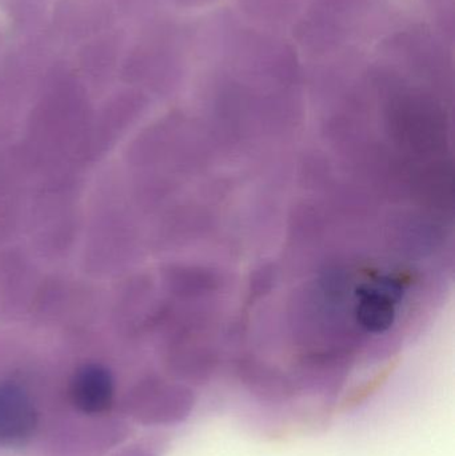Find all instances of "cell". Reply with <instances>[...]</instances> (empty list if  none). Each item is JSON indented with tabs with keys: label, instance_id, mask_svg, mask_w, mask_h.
Segmentation results:
<instances>
[{
	"label": "cell",
	"instance_id": "2",
	"mask_svg": "<svg viewBox=\"0 0 455 456\" xmlns=\"http://www.w3.org/2000/svg\"><path fill=\"white\" fill-rule=\"evenodd\" d=\"M122 77L128 83H144L158 94H170L183 77V66L167 48L138 47L128 53L122 66Z\"/></svg>",
	"mask_w": 455,
	"mask_h": 456
},
{
	"label": "cell",
	"instance_id": "5",
	"mask_svg": "<svg viewBox=\"0 0 455 456\" xmlns=\"http://www.w3.org/2000/svg\"><path fill=\"white\" fill-rule=\"evenodd\" d=\"M111 18L112 10L106 0H61L53 12L56 27L77 39L107 28Z\"/></svg>",
	"mask_w": 455,
	"mask_h": 456
},
{
	"label": "cell",
	"instance_id": "7",
	"mask_svg": "<svg viewBox=\"0 0 455 456\" xmlns=\"http://www.w3.org/2000/svg\"><path fill=\"white\" fill-rule=\"evenodd\" d=\"M120 42L117 35L96 37L80 53V64L85 75L93 80L104 79L111 74L119 58Z\"/></svg>",
	"mask_w": 455,
	"mask_h": 456
},
{
	"label": "cell",
	"instance_id": "8",
	"mask_svg": "<svg viewBox=\"0 0 455 456\" xmlns=\"http://www.w3.org/2000/svg\"><path fill=\"white\" fill-rule=\"evenodd\" d=\"M248 15L266 21H282L290 18L299 5V0H240Z\"/></svg>",
	"mask_w": 455,
	"mask_h": 456
},
{
	"label": "cell",
	"instance_id": "4",
	"mask_svg": "<svg viewBox=\"0 0 455 456\" xmlns=\"http://www.w3.org/2000/svg\"><path fill=\"white\" fill-rule=\"evenodd\" d=\"M69 401L80 414L101 415L115 401V382L111 372L101 364L79 367L69 383Z\"/></svg>",
	"mask_w": 455,
	"mask_h": 456
},
{
	"label": "cell",
	"instance_id": "6",
	"mask_svg": "<svg viewBox=\"0 0 455 456\" xmlns=\"http://www.w3.org/2000/svg\"><path fill=\"white\" fill-rule=\"evenodd\" d=\"M294 37L310 53H325L339 45L344 29L330 13L321 8L297 24Z\"/></svg>",
	"mask_w": 455,
	"mask_h": 456
},
{
	"label": "cell",
	"instance_id": "10",
	"mask_svg": "<svg viewBox=\"0 0 455 456\" xmlns=\"http://www.w3.org/2000/svg\"><path fill=\"white\" fill-rule=\"evenodd\" d=\"M122 7H126V5H130L133 3V0H117Z\"/></svg>",
	"mask_w": 455,
	"mask_h": 456
},
{
	"label": "cell",
	"instance_id": "9",
	"mask_svg": "<svg viewBox=\"0 0 455 456\" xmlns=\"http://www.w3.org/2000/svg\"><path fill=\"white\" fill-rule=\"evenodd\" d=\"M181 8H202L213 4L216 0H173Z\"/></svg>",
	"mask_w": 455,
	"mask_h": 456
},
{
	"label": "cell",
	"instance_id": "1",
	"mask_svg": "<svg viewBox=\"0 0 455 456\" xmlns=\"http://www.w3.org/2000/svg\"><path fill=\"white\" fill-rule=\"evenodd\" d=\"M240 45L237 63L250 77L272 80L280 86L298 82V61L290 45L254 34L243 37Z\"/></svg>",
	"mask_w": 455,
	"mask_h": 456
},
{
	"label": "cell",
	"instance_id": "3",
	"mask_svg": "<svg viewBox=\"0 0 455 456\" xmlns=\"http://www.w3.org/2000/svg\"><path fill=\"white\" fill-rule=\"evenodd\" d=\"M39 426V411L29 394L15 383H0V446L28 444Z\"/></svg>",
	"mask_w": 455,
	"mask_h": 456
}]
</instances>
